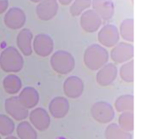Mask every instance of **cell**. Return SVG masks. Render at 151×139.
<instances>
[{
	"instance_id": "cell-1",
	"label": "cell",
	"mask_w": 151,
	"mask_h": 139,
	"mask_svg": "<svg viewBox=\"0 0 151 139\" xmlns=\"http://www.w3.org/2000/svg\"><path fill=\"white\" fill-rule=\"evenodd\" d=\"M109 59V54L105 48L99 44H92L87 48L84 53V63L90 70H97L103 67Z\"/></svg>"
},
{
	"instance_id": "cell-2",
	"label": "cell",
	"mask_w": 151,
	"mask_h": 139,
	"mask_svg": "<svg viewBox=\"0 0 151 139\" xmlns=\"http://www.w3.org/2000/svg\"><path fill=\"white\" fill-rule=\"evenodd\" d=\"M24 60L19 51L12 47H7L0 55V67L6 73H17L23 67Z\"/></svg>"
},
{
	"instance_id": "cell-3",
	"label": "cell",
	"mask_w": 151,
	"mask_h": 139,
	"mask_svg": "<svg viewBox=\"0 0 151 139\" xmlns=\"http://www.w3.org/2000/svg\"><path fill=\"white\" fill-rule=\"evenodd\" d=\"M50 65L55 72L60 75H66L73 71L75 66L74 58L65 51H58L50 58Z\"/></svg>"
},
{
	"instance_id": "cell-4",
	"label": "cell",
	"mask_w": 151,
	"mask_h": 139,
	"mask_svg": "<svg viewBox=\"0 0 151 139\" xmlns=\"http://www.w3.org/2000/svg\"><path fill=\"white\" fill-rule=\"evenodd\" d=\"M91 115L95 121L99 123H109L115 116L113 107L107 102L99 101L95 103L91 107Z\"/></svg>"
},
{
	"instance_id": "cell-5",
	"label": "cell",
	"mask_w": 151,
	"mask_h": 139,
	"mask_svg": "<svg viewBox=\"0 0 151 139\" xmlns=\"http://www.w3.org/2000/svg\"><path fill=\"white\" fill-rule=\"evenodd\" d=\"M4 109L6 113L16 121H23L28 116V109L26 108L19 101L18 97H11L4 102Z\"/></svg>"
},
{
	"instance_id": "cell-6",
	"label": "cell",
	"mask_w": 151,
	"mask_h": 139,
	"mask_svg": "<svg viewBox=\"0 0 151 139\" xmlns=\"http://www.w3.org/2000/svg\"><path fill=\"white\" fill-rule=\"evenodd\" d=\"M119 39V33L117 27L112 24L104 25L98 33V41L103 46L112 47L117 44Z\"/></svg>"
},
{
	"instance_id": "cell-7",
	"label": "cell",
	"mask_w": 151,
	"mask_h": 139,
	"mask_svg": "<svg viewBox=\"0 0 151 139\" xmlns=\"http://www.w3.org/2000/svg\"><path fill=\"white\" fill-rule=\"evenodd\" d=\"M80 23L84 31L93 33L98 30L101 27L102 19L94 10H88L81 14Z\"/></svg>"
},
{
	"instance_id": "cell-8",
	"label": "cell",
	"mask_w": 151,
	"mask_h": 139,
	"mask_svg": "<svg viewBox=\"0 0 151 139\" xmlns=\"http://www.w3.org/2000/svg\"><path fill=\"white\" fill-rule=\"evenodd\" d=\"M29 120L35 130L40 131L48 130L50 125V116L49 113L42 107H37L32 110L29 114Z\"/></svg>"
},
{
	"instance_id": "cell-9",
	"label": "cell",
	"mask_w": 151,
	"mask_h": 139,
	"mask_svg": "<svg viewBox=\"0 0 151 139\" xmlns=\"http://www.w3.org/2000/svg\"><path fill=\"white\" fill-rule=\"evenodd\" d=\"M53 40L46 34H39L33 40V50L41 57L49 56L53 51Z\"/></svg>"
},
{
	"instance_id": "cell-10",
	"label": "cell",
	"mask_w": 151,
	"mask_h": 139,
	"mask_svg": "<svg viewBox=\"0 0 151 139\" xmlns=\"http://www.w3.org/2000/svg\"><path fill=\"white\" fill-rule=\"evenodd\" d=\"M4 24L11 29H19L26 22V14L20 8L12 7L7 11L4 17Z\"/></svg>"
},
{
	"instance_id": "cell-11",
	"label": "cell",
	"mask_w": 151,
	"mask_h": 139,
	"mask_svg": "<svg viewBox=\"0 0 151 139\" xmlns=\"http://www.w3.org/2000/svg\"><path fill=\"white\" fill-rule=\"evenodd\" d=\"M134 56V47L127 43H119L111 51V58L116 63H124Z\"/></svg>"
},
{
	"instance_id": "cell-12",
	"label": "cell",
	"mask_w": 151,
	"mask_h": 139,
	"mask_svg": "<svg viewBox=\"0 0 151 139\" xmlns=\"http://www.w3.org/2000/svg\"><path fill=\"white\" fill-rule=\"evenodd\" d=\"M58 10L57 0H42L36 6V14L42 20H50L55 17Z\"/></svg>"
},
{
	"instance_id": "cell-13",
	"label": "cell",
	"mask_w": 151,
	"mask_h": 139,
	"mask_svg": "<svg viewBox=\"0 0 151 139\" xmlns=\"http://www.w3.org/2000/svg\"><path fill=\"white\" fill-rule=\"evenodd\" d=\"M64 92L66 97L70 98H77L81 96L84 84L81 78L77 76H70L64 83Z\"/></svg>"
},
{
	"instance_id": "cell-14",
	"label": "cell",
	"mask_w": 151,
	"mask_h": 139,
	"mask_svg": "<svg viewBox=\"0 0 151 139\" xmlns=\"http://www.w3.org/2000/svg\"><path fill=\"white\" fill-rule=\"evenodd\" d=\"M118 68L113 63L105 64L98 71L96 75V82L101 86H108L111 84L117 78Z\"/></svg>"
},
{
	"instance_id": "cell-15",
	"label": "cell",
	"mask_w": 151,
	"mask_h": 139,
	"mask_svg": "<svg viewBox=\"0 0 151 139\" xmlns=\"http://www.w3.org/2000/svg\"><path fill=\"white\" fill-rule=\"evenodd\" d=\"M69 109H70L69 102L64 97L54 98L49 105L50 114L56 119L64 118L68 114Z\"/></svg>"
},
{
	"instance_id": "cell-16",
	"label": "cell",
	"mask_w": 151,
	"mask_h": 139,
	"mask_svg": "<svg viewBox=\"0 0 151 139\" xmlns=\"http://www.w3.org/2000/svg\"><path fill=\"white\" fill-rule=\"evenodd\" d=\"M94 11L103 20H109L114 13V4L111 0H92Z\"/></svg>"
},
{
	"instance_id": "cell-17",
	"label": "cell",
	"mask_w": 151,
	"mask_h": 139,
	"mask_svg": "<svg viewBox=\"0 0 151 139\" xmlns=\"http://www.w3.org/2000/svg\"><path fill=\"white\" fill-rule=\"evenodd\" d=\"M17 45L24 55H31L33 51V34L29 29L24 28L19 33L17 36Z\"/></svg>"
},
{
	"instance_id": "cell-18",
	"label": "cell",
	"mask_w": 151,
	"mask_h": 139,
	"mask_svg": "<svg viewBox=\"0 0 151 139\" xmlns=\"http://www.w3.org/2000/svg\"><path fill=\"white\" fill-rule=\"evenodd\" d=\"M20 103L27 109H32L37 106L39 102V94L33 87L24 88L18 96Z\"/></svg>"
},
{
	"instance_id": "cell-19",
	"label": "cell",
	"mask_w": 151,
	"mask_h": 139,
	"mask_svg": "<svg viewBox=\"0 0 151 139\" xmlns=\"http://www.w3.org/2000/svg\"><path fill=\"white\" fill-rule=\"evenodd\" d=\"M104 136L106 139H133L130 132L122 130L116 123H111L106 127Z\"/></svg>"
},
{
	"instance_id": "cell-20",
	"label": "cell",
	"mask_w": 151,
	"mask_h": 139,
	"mask_svg": "<svg viewBox=\"0 0 151 139\" xmlns=\"http://www.w3.org/2000/svg\"><path fill=\"white\" fill-rule=\"evenodd\" d=\"M3 87L6 93L10 95H14L20 90L22 87V83L20 78L16 75H8L4 78Z\"/></svg>"
},
{
	"instance_id": "cell-21",
	"label": "cell",
	"mask_w": 151,
	"mask_h": 139,
	"mask_svg": "<svg viewBox=\"0 0 151 139\" xmlns=\"http://www.w3.org/2000/svg\"><path fill=\"white\" fill-rule=\"evenodd\" d=\"M17 135L19 139H37L35 128L27 122H21L16 129Z\"/></svg>"
},
{
	"instance_id": "cell-22",
	"label": "cell",
	"mask_w": 151,
	"mask_h": 139,
	"mask_svg": "<svg viewBox=\"0 0 151 139\" xmlns=\"http://www.w3.org/2000/svg\"><path fill=\"white\" fill-rule=\"evenodd\" d=\"M115 108L117 112L123 113L134 110V96L133 95H122L119 97L115 101Z\"/></svg>"
},
{
	"instance_id": "cell-23",
	"label": "cell",
	"mask_w": 151,
	"mask_h": 139,
	"mask_svg": "<svg viewBox=\"0 0 151 139\" xmlns=\"http://www.w3.org/2000/svg\"><path fill=\"white\" fill-rule=\"evenodd\" d=\"M120 35L126 41H134V20L126 19L120 25Z\"/></svg>"
},
{
	"instance_id": "cell-24",
	"label": "cell",
	"mask_w": 151,
	"mask_h": 139,
	"mask_svg": "<svg viewBox=\"0 0 151 139\" xmlns=\"http://www.w3.org/2000/svg\"><path fill=\"white\" fill-rule=\"evenodd\" d=\"M15 124L13 121L7 115L0 114V135L8 137L13 133Z\"/></svg>"
},
{
	"instance_id": "cell-25",
	"label": "cell",
	"mask_w": 151,
	"mask_h": 139,
	"mask_svg": "<svg viewBox=\"0 0 151 139\" xmlns=\"http://www.w3.org/2000/svg\"><path fill=\"white\" fill-rule=\"evenodd\" d=\"M119 127L128 132L134 130V114L133 111L123 112L119 118Z\"/></svg>"
},
{
	"instance_id": "cell-26",
	"label": "cell",
	"mask_w": 151,
	"mask_h": 139,
	"mask_svg": "<svg viewBox=\"0 0 151 139\" xmlns=\"http://www.w3.org/2000/svg\"><path fill=\"white\" fill-rule=\"evenodd\" d=\"M119 75L121 79L126 83L134 82V61H128L125 63L119 69Z\"/></svg>"
},
{
	"instance_id": "cell-27",
	"label": "cell",
	"mask_w": 151,
	"mask_h": 139,
	"mask_svg": "<svg viewBox=\"0 0 151 139\" xmlns=\"http://www.w3.org/2000/svg\"><path fill=\"white\" fill-rule=\"evenodd\" d=\"M91 4V0H74L70 7V13L73 16H79Z\"/></svg>"
},
{
	"instance_id": "cell-28",
	"label": "cell",
	"mask_w": 151,
	"mask_h": 139,
	"mask_svg": "<svg viewBox=\"0 0 151 139\" xmlns=\"http://www.w3.org/2000/svg\"><path fill=\"white\" fill-rule=\"evenodd\" d=\"M8 7V0H0V14L4 12Z\"/></svg>"
},
{
	"instance_id": "cell-29",
	"label": "cell",
	"mask_w": 151,
	"mask_h": 139,
	"mask_svg": "<svg viewBox=\"0 0 151 139\" xmlns=\"http://www.w3.org/2000/svg\"><path fill=\"white\" fill-rule=\"evenodd\" d=\"M61 4H64V5H67V4H70L73 0H58Z\"/></svg>"
},
{
	"instance_id": "cell-30",
	"label": "cell",
	"mask_w": 151,
	"mask_h": 139,
	"mask_svg": "<svg viewBox=\"0 0 151 139\" xmlns=\"http://www.w3.org/2000/svg\"><path fill=\"white\" fill-rule=\"evenodd\" d=\"M5 139H19V138H16V137H14V136H11V135H10V136H8V137H7Z\"/></svg>"
},
{
	"instance_id": "cell-31",
	"label": "cell",
	"mask_w": 151,
	"mask_h": 139,
	"mask_svg": "<svg viewBox=\"0 0 151 139\" xmlns=\"http://www.w3.org/2000/svg\"><path fill=\"white\" fill-rule=\"evenodd\" d=\"M31 1H32V2H35V3H36V2H38V3H39V2H41L42 0H31Z\"/></svg>"
},
{
	"instance_id": "cell-32",
	"label": "cell",
	"mask_w": 151,
	"mask_h": 139,
	"mask_svg": "<svg viewBox=\"0 0 151 139\" xmlns=\"http://www.w3.org/2000/svg\"><path fill=\"white\" fill-rule=\"evenodd\" d=\"M0 139H2V138H1V137H0Z\"/></svg>"
}]
</instances>
